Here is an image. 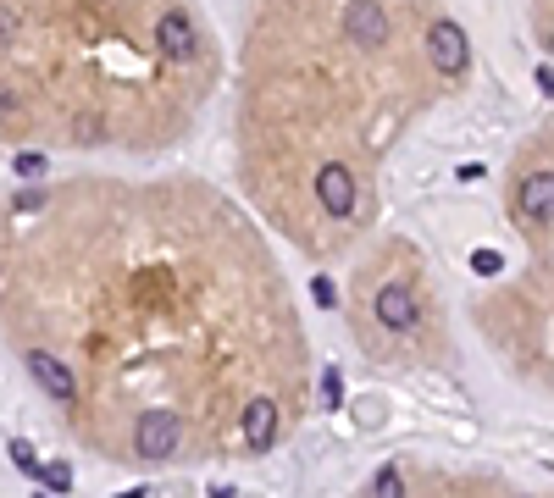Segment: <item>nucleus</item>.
Here are the masks:
<instances>
[{"mask_svg":"<svg viewBox=\"0 0 554 498\" xmlns=\"http://www.w3.org/2000/svg\"><path fill=\"white\" fill-rule=\"evenodd\" d=\"M322 399H327V404L344 399V382H338V371H322Z\"/></svg>","mask_w":554,"mask_h":498,"instance_id":"nucleus-14","label":"nucleus"},{"mask_svg":"<svg viewBox=\"0 0 554 498\" xmlns=\"http://www.w3.org/2000/svg\"><path fill=\"white\" fill-rule=\"evenodd\" d=\"M34 482H50L56 493H67V487H73V471H67V465H39Z\"/></svg>","mask_w":554,"mask_h":498,"instance_id":"nucleus-11","label":"nucleus"},{"mask_svg":"<svg viewBox=\"0 0 554 498\" xmlns=\"http://www.w3.org/2000/svg\"><path fill=\"white\" fill-rule=\"evenodd\" d=\"M311 294H316V305H322V310H333V305H338V288L327 283V277H316V283H311Z\"/></svg>","mask_w":554,"mask_h":498,"instance_id":"nucleus-13","label":"nucleus"},{"mask_svg":"<svg viewBox=\"0 0 554 498\" xmlns=\"http://www.w3.org/2000/svg\"><path fill=\"white\" fill-rule=\"evenodd\" d=\"M516 205H521V222L527 227H549V211H554V178L549 172H532V178L521 183Z\"/></svg>","mask_w":554,"mask_h":498,"instance_id":"nucleus-8","label":"nucleus"},{"mask_svg":"<svg viewBox=\"0 0 554 498\" xmlns=\"http://www.w3.org/2000/svg\"><path fill=\"white\" fill-rule=\"evenodd\" d=\"M377 321H383L388 332H416L422 305H416V294H410L405 283H388V288H377Z\"/></svg>","mask_w":554,"mask_h":498,"instance_id":"nucleus-4","label":"nucleus"},{"mask_svg":"<svg viewBox=\"0 0 554 498\" xmlns=\"http://www.w3.org/2000/svg\"><path fill=\"white\" fill-rule=\"evenodd\" d=\"M117 498H145V493H139V487H133V493H117Z\"/></svg>","mask_w":554,"mask_h":498,"instance_id":"nucleus-20","label":"nucleus"},{"mask_svg":"<svg viewBox=\"0 0 554 498\" xmlns=\"http://www.w3.org/2000/svg\"><path fill=\"white\" fill-rule=\"evenodd\" d=\"M73 133H78V139H84V144H89V139H100V133H106V122H95V117H84V122H78V128H73Z\"/></svg>","mask_w":554,"mask_h":498,"instance_id":"nucleus-17","label":"nucleus"},{"mask_svg":"<svg viewBox=\"0 0 554 498\" xmlns=\"http://www.w3.org/2000/svg\"><path fill=\"white\" fill-rule=\"evenodd\" d=\"M372 498H405V476H399V465H383V471L372 476Z\"/></svg>","mask_w":554,"mask_h":498,"instance_id":"nucleus-10","label":"nucleus"},{"mask_svg":"<svg viewBox=\"0 0 554 498\" xmlns=\"http://www.w3.org/2000/svg\"><path fill=\"white\" fill-rule=\"evenodd\" d=\"M17 39V12L12 6H0V45H12Z\"/></svg>","mask_w":554,"mask_h":498,"instance_id":"nucleus-15","label":"nucleus"},{"mask_svg":"<svg viewBox=\"0 0 554 498\" xmlns=\"http://www.w3.org/2000/svg\"><path fill=\"white\" fill-rule=\"evenodd\" d=\"M316 200H322L333 216H350V211H355V178H350V166L327 161L322 172H316Z\"/></svg>","mask_w":554,"mask_h":498,"instance_id":"nucleus-6","label":"nucleus"},{"mask_svg":"<svg viewBox=\"0 0 554 498\" xmlns=\"http://www.w3.org/2000/svg\"><path fill=\"white\" fill-rule=\"evenodd\" d=\"M427 56H433L438 72H466V61H471L466 28L460 23H433L427 28Z\"/></svg>","mask_w":554,"mask_h":498,"instance_id":"nucleus-2","label":"nucleus"},{"mask_svg":"<svg viewBox=\"0 0 554 498\" xmlns=\"http://www.w3.org/2000/svg\"><path fill=\"white\" fill-rule=\"evenodd\" d=\"M178 438H183V421L172 410H145L133 421V454L139 460H167L178 449Z\"/></svg>","mask_w":554,"mask_h":498,"instance_id":"nucleus-1","label":"nucleus"},{"mask_svg":"<svg viewBox=\"0 0 554 498\" xmlns=\"http://www.w3.org/2000/svg\"><path fill=\"white\" fill-rule=\"evenodd\" d=\"M6 111H12V95H0V117H6Z\"/></svg>","mask_w":554,"mask_h":498,"instance_id":"nucleus-19","label":"nucleus"},{"mask_svg":"<svg viewBox=\"0 0 554 498\" xmlns=\"http://www.w3.org/2000/svg\"><path fill=\"white\" fill-rule=\"evenodd\" d=\"M388 12L377 6V0H350V12H344V34L355 39V45H366V50H377V45H388Z\"/></svg>","mask_w":554,"mask_h":498,"instance_id":"nucleus-3","label":"nucleus"},{"mask_svg":"<svg viewBox=\"0 0 554 498\" xmlns=\"http://www.w3.org/2000/svg\"><path fill=\"white\" fill-rule=\"evenodd\" d=\"M28 371H34V382H39V388H45L56 404H73L78 382H73V371L50 355V349H28Z\"/></svg>","mask_w":554,"mask_h":498,"instance_id":"nucleus-5","label":"nucleus"},{"mask_svg":"<svg viewBox=\"0 0 554 498\" xmlns=\"http://www.w3.org/2000/svg\"><path fill=\"white\" fill-rule=\"evenodd\" d=\"M17 172H23L28 183L45 178V155H39V150H23V155H17Z\"/></svg>","mask_w":554,"mask_h":498,"instance_id":"nucleus-12","label":"nucleus"},{"mask_svg":"<svg viewBox=\"0 0 554 498\" xmlns=\"http://www.w3.org/2000/svg\"><path fill=\"white\" fill-rule=\"evenodd\" d=\"M39 205H45V194H39V189H23V194H17V211H39Z\"/></svg>","mask_w":554,"mask_h":498,"instance_id":"nucleus-18","label":"nucleus"},{"mask_svg":"<svg viewBox=\"0 0 554 498\" xmlns=\"http://www.w3.org/2000/svg\"><path fill=\"white\" fill-rule=\"evenodd\" d=\"M12 460L23 465L28 476H39V460H34V449H28V443H12Z\"/></svg>","mask_w":554,"mask_h":498,"instance_id":"nucleus-16","label":"nucleus"},{"mask_svg":"<svg viewBox=\"0 0 554 498\" xmlns=\"http://www.w3.org/2000/svg\"><path fill=\"white\" fill-rule=\"evenodd\" d=\"M244 443H250V449H272L277 443V404L272 399L244 404Z\"/></svg>","mask_w":554,"mask_h":498,"instance_id":"nucleus-9","label":"nucleus"},{"mask_svg":"<svg viewBox=\"0 0 554 498\" xmlns=\"http://www.w3.org/2000/svg\"><path fill=\"white\" fill-rule=\"evenodd\" d=\"M156 45H161V56L167 61H194L200 56V39H194V23L183 12H167L156 23Z\"/></svg>","mask_w":554,"mask_h":498,"instance_id":"nucleus-7","label":"nucleus"}]
</instances>
